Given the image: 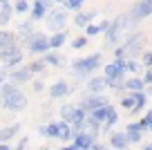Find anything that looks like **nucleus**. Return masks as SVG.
Returning <instances> with one entry per match:
<instances>
[{"label": "nucleus", "instance_id": "4468645a", "mask_svg": "<svg viewBox=\"0 0 152 150\" xmlns=\"http://www.w3.org/2000/svg\"><path fill=\"white\" fill-rule=\"evenodd\" d=\"M110 146L116 150H125L128 148V137H125V132H112L110 135Z\"/></svg>", "mask_w": 152, "mask_h": 150}, {"label": "nucleus", "instance_id": "f8f14e48", "mask_svg": "<svg viewBox=\"0 0 152 150\" xmlns=\"http://www.w3.org/2000/svg\"><path fill=\"white\" fill-rule=\"evenodd\" d=\"M31 72H29V67H18V70H11V74H9V79H11V83H16V85H20V83H27V81H31Z\"/></svg>", "mask_w": 152, "mask_h": 150}, {"label": "nucleus", "instance_id": "3c124183", "mask_svg": "<svg viewBox=\"0 0 152 150\" xmlns=\"http://www.w3.org/2000/svg\"><path fill=\"white\" fill-rule=\"evenodd\" d=\"M143 150H152V143L150 146H143Z\"/></svg>", "mask_w": 152, "mask_h": 150}, {"label": "nucleus", "instance_id": "412c9836", "mask_svg": "<svg viewBox=\"0 0 152 150\" xmlns=\"http://www.w3.org/2000/svg\"><path fill=\"white\" fill-rule=\"evenodd\" d=\"M96 18V11H87V14H83V11H78L74 18V25L76 27H85V25H90V20Z\"/></svg>", "mask_w": 152, "mask_h": 150}, {"label": "nucleus", "instance_id": "2f4dec72", "mask_svg": "<svg viewBox=\"0 0 152 150\" xmlns=\"http://www.w3.org/2000/svg\"><path fill=\"white\" fill-rule=\"evenodd\" d=\"M63 5H65V9H72V11H78L83 7L81 0H63Z\"/></svg>", "mask_w": 152, "mask_h": 150}, {"label": "nucleus", "instance_id": "9b49d317", "mask_svg": "<svg viewBox=\"0 0 152 150\" xmlns=\"http://www.w3.org/2000/svg\"><path fill=\"white\" fill-rule=\"evenodd\" d=\"M69 90H72L69 83H67L65 79H61V81H56V83L49 88V96H52V99H63V96L69 94Z\"/></svg>", "mask_w": 152, "mask_h": 150}, {"label": "nucleus", "instance_id": "393cba45", "mask_svg": "<svg viewBox=\"0 0 152 150\" xmlns=\"http://www.w3.org/2000/svg\"><path fill=\"white\" fill-rule=\"evenodd\" d=\"M38 135H40V137H49V139H56V123L40 126V128H38Z\"/></svg>", "mask_w": 152, "mask_h": 150}, {"label": "nucleus", "instance_id": "f3484780", "mask_svg": "<svg viewBox=\"0 0 152 150\" xmlns=\"http://www.w3.org/2000/svg\"><path fill=\"white\" fill-rule=\"evenodd\" d=\"M11 45H18V36H14L11 32H5V29H0V49H5V47H11Z\"/></svg>", "mask_w": 152, "mask_h": 150}, {"label": "nucleus", "instance_id": "0eeeda50", "mask_svg": "<svg viewBox=\"0 0 152 150\" xmlns=\"http://www.w3.org/2000/svg\"><path fill=\"white\" fill-rule=\"evenodd\" d=\"M143 45H145V36L143 34H132V36L125 38L123 49H125V54H137L143 49Z\"/></svg>", "mask_w": 152, "mask_h": 150}, {"label": "nucleus", "instance_id": "864d4df0", "mask_svg": "<svg viewBox=\"0 0 152 150\" xmlns=\"http://www.w3.org/2000/svg\"><path fill=\"white\" fill-rule=\"evenodd\" d=\"M54 2H63V0H54Z\"/></svg>", "mask_w": 152, "mask_h": 150}, {"label": "nucleus", "instance_id": "6ab92c4d", "mask_svg": "<svg viewBox=\"0 0 152 150\" xmlns=\"http://www.w3.org/2000/svg\"><path fill=\"white\" fill-rule=\"evenodd\" d=\"M18 132H20V123H11V126H7V128H2V130H0V141L14 139Z\"/></svg>", "mask_w": 152, "mask_h": 150}, {"label": "nucleus", "instance_id": "dca6fc26", "mask_svg": "<svg viewBox=\"0 0 152 150\" xmlns=\"http://www.w3.org/2000/svg\"><path fill=\"white\" fill-rule=\"evenodd\" d=\"M105 88H107L105 76H96V79H92L90 83H87V92H90V94H101Z\"/></svg>", "mask_w": 152, "mask_h": 150}, {"label": "nucleus", "instance_id": "c756f323", "mask_svg": "<svg viewBox=\"0 0 152 150\" xmlns=\"http://www.w3.org/2000/svg\"><path fill=\"white\" fill-rule=\"evenodd\" d=\"M125 137H128V143H139L141 141V132L139 130H125Z\"/></svg>", "mask_w": 152, "mask_h": 150}, {"label": "nucleus", "instance_id": "f704fd0d", "mask_svg": "<svg viewBox=\"0 0 152 150\" xmlns=\"http://www.w3.org/2000/svg\"><path fill=\"white\" fill-rule=\"evenodd\" d=\"M125 70L128 72H137L139 74V72H141V65H139L137 61H125Z\"/></svg>", "mask_w": 152, "mask_h": 150}, {"label": "nucleus", "instance_id": "5fc2aeb1", "mask_svg": "<svg viewBox=\"0 0 152 150\" xmlns=\"http://www.w3.org/2000/svg\"><path fill=\"white\" fill-rule=\"evenodd\" d=\"M81 2H85V0H81Z\"/></svg>", "mask_w": 152, "mask_h": 150}, {"label": "nucleus", "instance_id": "72a5a7b5", "mask_svg": "<svg viewBox=\"0 0 152 150\" xmlns=\"http://www.w3.org/2000/svg\"><path fill=\"white\" fill-rule=\"evenodd\" d=\"M121 105H123V108H128V110H132V108H134V94L123 96V99H121Z\"/></svg>", "mask_w": 152, "mask_h": 150}, {"label": "nucleus", "instance_id": "09e8293b", "mask_svg": "<svg viewBox=\"0 0 152 150\" xmlns=\"http://www.w3.org/2000/svg\"><path fill=\"white\" fill-rule=\"evenodd\" d=\"M5 81V70H0V83Z\"/></svg>", "mask_w": 152, "mask_h": 150}, {"label": "nucleus", "instance_id": "9d476101", "mask_svg": "<svg viewBox=\"0 0 152 150\" xmlns=\"http://www.w3.org/2000/svg\"><path fill=\"white\" fill-rule=\"evenodd\" d=\"M94 139H96V137L92 135V132L83 130V132H78V135L74 137V148L76 150H90L92 143H94Z\"/></svg>", "mask_w": 152, "mask_h": 150}, {"label": "nucleus", "instance_id": "2eb2a0df", "mask_svg": "<svg viewBox=\"0 0 152 150\" xmlns=\"http://www.w3.org/2000/svg\"><path fill=\"white\" fill-rule=\"evenodd\" d=\"M43 61H45V65H56V67H63V65H67V61H65V58H63L61 54L52 52V49H47V52H45Z\"/></svg>", "mask_w": 152, "mask_h": 150}, {"label": "nucleus", "instance_id": "cd10ccee", "mask_svg": "<svg viewBox=\"0 0 152 150\" xmlns=\"http://www.w3.org/2000/svg\"><path fill=\"white\" fill-rule=\"evenodd\" d=\"M123 76L125 74H119V76H112V79H105L107 81V88H114V90H123Z\"/></svg>", "mask_w": 152, "mask_h": 150}, {"label": "nucleus", "instance_id": "49530a36", "mask_svg": "<svg viewBox=\"0 0 152 150\" xmlns=\"http://www.w3.org/2000/svg\"><path fill=\"white\" fill-rule=\"evenodd\" d=\"M143 83H152V70H150V72H148V74H145V76H143Z\"/></svg>", "mask_w": 152, "mask_h": 150}, {"label": "nucleus", "instance_id": "603ef678", "mask_svg": "<svg viewBox=\"0 0 152 150\" xmlns=\"http://www.w3.org/2000/svg\"><path fill=\"white\" fill-rule=\"evenodd\" d=\"M40 150H49V148H47V146H43V148H40Z\"/></svg>", "mask_w": 152, "mask_h": 150}, {"label": "nucleus", "instance_id": "8fccbe9b", "mask_svg": "<svg viewBox=\"0 0 152 150\" xmlns=\"http://www.w3.org/2000/svg\"><path fill=\"white\" fill-rule=\"evenodd\" d=\"M61 150H76L74 146H65V148H61Z\"/></svg>", "mask_w": 152, "mask_h": 150}, {"label": "nucleus", "instance_id": "4c0bfd02", "mask_svg": "<svg viewBox=\"0 0 152 150\" xmlns=\"http://www.w3.org/2000/svg\"><path fill=\"white\" fill-rule=\"evenodd\" d=\"M121 58H125V49H123V45L114 49V61H121Z\"/></svg>", "mask_w": 152, "mask_h": 150}, {"label": "nucleus", "instance_id": "20e7f679", "mask_svg": "<svg viewBox=\"0 0 152 150\" xmlns=\"http://www.w3.org/2000/svg\"><path fill=\"white\" fill-rule=\"evenodd\" d=\"M2 105H5V110H9V112H23V110L27 108V96H25L23 92L2 96Z\"/></svg>", "mask_w": 152, "mask_h": 150}, {"label": "nucleus", "instance_id": "a18cd8bd", "mask_svg": "<svg viewBox=\"0 0 152 150\" xmlns=\"http://www.w3.org/2000/svg\"><path fill=\"white\" fill-rule=\"evenodd\" d=\"M0 5H2V9H5V11H14V5H11L9 0H7V2H0Z\"/></svg>", "mask_w": 152, "mask_h": 150}, {"label": "nucleus", "instance_id": "c9c22d12", "mask_svg": "<svg viewBox=\"0 0 152 150\" xmlns=\"http://www.w3.org/2000/svg\"><path fill=\"white\" fill-rule=\"evenodd\" d=\"M7 23H11V11L0 9V25H7Z\"/></svg>", "mask_w": 152, "mask_h": 150}, {"label": "nucleus", "instance_id": "b1692460", "mask_svg": "<svg viewBox=\"0 0 152 150\" xmlns=\"http://www.w3.org/2000/svg\"><path fill=\"white\" fill-rule=\"evenodd\" d=\"M76 112H78V108L76 105H63L61 108V119H65V121H76Z\"/></svg>", "mask_w": 152, "mask_h": 150}, {"label": "nucleus", "instance_id": "f03ea898", "mask_svg": "<svg viewBox=\"0 0 152 150\" xmlns=\"http://www.w3.org/2000/svg\"><path fill=\"white\" fill-rule=\"evenodd\" d=\"M23 49L18 45H11V47H5V49H0V61L5 63V70H14L16 65L23 63Z\"/></svg>", "mask_w": 152, "mask_h": 150}, {"label": "nucleus", "instance_id": "ddd939ff", "mask_svg": "<svg viewBox=\"0 0 152 150\" xmlns=\"http://www.w3.org/2000/svg\"><path fill=\"white\" fill-rule=\"evenodd\" d=\"M56 139H61V141H69L72 139V123L69 121H58L56 123Z\"/></svg>", "mask_w": 152, "mask_h": 150}, {"label": "nucleus", "instance_id": "de8ad7c7", "mask_svg": "<svg viewBox=\"0 0 152 150\" xmlns=\"http://www.w3.org/2000/svg\"><path fill=\"white\" fill-rule=\"evenodd\" d=\"M0 150H11V146H7V141H0Z\"/></svg>", "mask_w": 152, "mask_h": 150}, {"label": "nucleus", "instance_id": "f257e3e1", "mask_svg": "<svg viewBox=\"0 0 152 150\" xmlns=\"http://www.w3.org/2000/svg\"><path fill=\"white\" fill-rule=\"evenodd\" d=\"M101 63H103V56H101V54H92V56H87V58H78V61H74V63H72V70H74V76L81 81V79H85L87 74H92Z\"/></svg>", "mask_w": 152, "mask_h": 150}, {"label": "nucleus", "instance_id": "473e14b6", "mask_svg": "<svg viewBox=\"0 0 152 150\" xmlns=\"http://www.w3.org/2000/svg\"><path fill=\"white\" fill-rule=\"evenodd\" d=\"M85 45H87V36H81V38H76V40H72V47H74V49H83Z\"/></svg>", "mask_w": 152, "mask_h": 150}, {"label": "nucleus", "instance_id": "c85d7f7f", "mask_svg": "<svg viewBox=\"0 0 152 150\" xmlns=\"http://www.w3.org/2000/svg\"><path fill=\"white\" fill-rule=\"evenodd\" d=\"M45 61L43 58H40V61H31L29 63V72H31V74H40V72H45Z\"/></svg>", "mask_w": 152, "mask_h": 150}, {"label": "nucleus", "instance_id": "79ce46f5", "mask_svg": "<svg viewBox=\"0 0 152 150\" xmlns=\"http://www.w3.org/2000/svg\"><path fill=\"white\" fill-rule=\"evenodd\" d=\"M27 143H29V139H27V137H23V139H20V143L16 146L14 150H25V148H27Z\"/></svg>", "mask_w": 152, "mask_h": 150}, {"label": "nucleus", "instance_id": "39448f33", "mask_svg": "<svg viewBox=\"0 0 152 150\" xmlns=\"http://www.w3.org/2000/svg\"><path fill=\"white\" fill-rule=\"evenodd\" d=\"M52 5H54V0H34L31 9H29V20H31V23L45 20V16L52 9Z\"/></svg>", "mask_w": 152, "mask_h": 150}, {"label": "nucleus", "instance_id": "aec40b11", "mask_svg": "<svg viewBox=\"0 0 152 150\" xmlns=\"http://www.w3.org/2000/svg\"><path fill=\"white\" fill-rule=\"evenodd\" d=\"M110 110H112V105H110V103H105V105H99V108H94V110H92L90 114H92V117H94V119H96L99 123H103L105 119H107Z\"/></svg>", "mask_w": 152, "mask_h": 150}, {"label": "nucleus", "instance_id": "bb28decb", "mask_svg": "<svg viewBox=\"0 0 152 150\" xmlns=\"http://www.w3.org/2000/svg\"><path fill=\"white\" fill-rule=\"evenodd\" d=\"M85 128H90V130H92V135L96 137V135H99V130H101V123L96 121V119L92 117V114H90V117L85 114Z\"/></svg>", "mask_w": 152, "mask_h": 150}, {"label": "nucleus", "instance_id": "ea45409f", "mask_svg": "<svg viewBox=\"0 0 152 150\" xmlns=\"http://www.w3.org/2000/svg\"><path fill=\"white\" fill-rule=\"evenodd\" d=\"M18 32H20V34H27V32H31V20H29V23H23V25L18 27Z\"/></svg>", "mask_w": 152, "mask_h": 150}, {"label": "nucleus", "instance_id": "423d86ee", "mask_svg": "<svg viewBox=\"0 0 152 150\" xmlns=\"http://www.w3.org/2000/svg\"><path fill=\"white\" fill-rule=\"evenodd\" d=\"M25 47L29 49V54H45L47 49H52V47H49V38L45 36V34H40V32H36L34 40L27 43Z\"/></svg>", "mask_w": 152, "mask_h": 150}, {"label": "nucleus", "instance_id": "c03bdc74", "mask_svg": "<svg viewBox=\"0 0 152 150\" xmlns=\"http://www.w3.org/2000/svg\"><path fill=\"white\" fill-rule=\"evenodd\" d=\"M90 150H107V146H103V143H96V141H94Z\"/></svg>", "mask_w": 152, "mask_h": 150}, {"label": "nucleus", "instance_id": "7c9ffc66", "mask_svg": "<svg viewBox=\"0 0 152 150\" xmlns=\"http://www.w3.org/2000/svg\"><path fill=\"white\" fill-rule=\"evenodd\" d=\"M14 11H18V14H27V11H29V2H27V0H16Z\"/></svg>", "mask_w": 152, "mask_h": 150}, {"label": "nucleus", "instance_id": "e433bc0d", "mask_svg": "<svg viewBox=\"0 0 152 150\" xmlns=\"http://www.w3.org/2000/svg\"><path fill=\"white\" fill-rule=\"evenodd\" d=\"M85 34L87 36H96V34H101L99 25H85Z\"/></svg>", "mask_w": 152, "mask_h": 150}, {"label": "nucleus", "instance_id": "5701e85b", "mask_svg": "<svg viewBox=\"0 0 152 150\" xmlns=\"http://www.w3.org/2000/svg\"><path fill=\"white\" fill-rule=\"evenodd\" d=\"M119 36H121V32H116V29L110 25V29L105 32V47H116V43H119Z\"/></svg>", "mask_w": 152, "mask_h": 150}, {"label": "nucleus", "instance_id": "37998d69", "mask_svg": "<svg viewBox=\"0 0 152 150\" xmlns=\"http://www.w3.org/2000/svg\"><path fill=\"white\" fill-rule=\"evenodd\" d=\"M110 25H112V20H103V23L99 25V29H101V32L105 34V32H107V29H110Z\"/></svg>", "mask_w": 152, "mask_h": 150}, {"label": "nucleus", "instance_id": "4be33fe9", "mask_svg": "<svg viewBox=\"0 0 152 150\" xmlns=\"http://www.w3.org/2000/svg\"><path fill=\"white\" fill-rule=\"evenodd\" d=\"M143 88H145L143 79H128V81H123V90H130V92H141Z\"/></svg>", "mask_w": 152, "mask_h": 150}, {"label": "nucleus", "instance_id": "a211bd4d", "mask_svg": "<svg viewBox=\"0 0 152 150\" xmlns=\"http://www.w3.org/2000/svg\"><path fill=\"white\" fill-rule=\"evenodd\" d=\"M67 32L65 29H61V32H54V36L49 38V47H52V49H58V47H63L65 45V40H67Z\"/></svg>", "mask_w": 152, "mask_h": 150}, {"label": "nucleus", "instance_id": "7ed1b4c3", "mask_svg": "<svg viewBox=\"0 0 152 150\" xmlns=\"http://www.w3.org/2000/svg\"><path fill=\"white\" fill-rule=\"evenodd\" d=\"M45 18H47L45 25H47L49 32H61L67 25V9H49Z\"/></svg>", "mask_w": 152, "mask_h": 150}, {"label": "nucleus", "instance_id": "a878e982", "mask_svg": "<svg viewBox=\"0 0 152 150\" xmlns=\"http://www.w3.org/2000/svg\"><path fill=\"white\" fill-rule=\"evenodd\" d=\"M116 121H119V114H116V110L112 108V110H110V114H107V119L101 123V126H103V132H110V128H112Z\"/></svg>", "mask_w": 152, "mask_h": 150}, {"label": "nucleus", "instance_id": "58836bf2", "mask_svg": "<svg viewBox=\"0 0 152 150\" xmlns=\"http://www.w3.org/2000/svg\"><path fill=\"white\" fill-rule=\"evenodd\" d=\"M143 65H145V67H152V52H145V54H143Z\"/></svg>", "mask_w": 152, "mask_h": 150}, {"label": "nucleus", "instance_id": "6e6552de", "mask_svg": "<svg viewBox=\"0 0 152 150\" xmlns=\"http://www.w3.org/2000/svg\"><path fill=\"white\" fill-rule=\"evenodd\" d=\"M152 14V2H148V0H141V2H137V5L130 9V18L134 20V23H139V20H143L145 16Z\"/></svg>", "mask_w": 152, "mask_h": 150}, {"label": "nucleus", "instance_id": "a19ab883", "mask_svg": "<svg viewBox=\"0 0 152 150\" xmlns=\"http://www.w3.org/2000/svg\"><path fill=\"white\" fill-rule=\"evenodd\" d=\"M31 88H34V92H43V90H45V83H43V81H34Z\"/></svg>", "mask_w": 152, "mask_h": 150}, {"label": "nucleus", "instance_id": "1a4fd4ad", "mask_svg": "<svg viewBox=\"0 0 152 150\" xmlns=\"http://www.w3.org/2000/svg\"><path fill=\"white\" fill-rule=\"evenodd\" d=\"M105 103H107V99H105V96H101V94H87V96L81 101V105H78V108H81V110H85V112L90 114L94 108H99V105H105Z\"/></svg>", "mask_w": 152, "mask_h": 150}]
</instances>
